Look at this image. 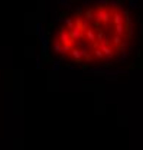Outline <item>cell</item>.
Returning a JSON list of instances; mask_svg holds the SVG:
<instances>
[{
  "label": "cell",
  "mask_w": 143,
  "mask_h": 150,
  "mask_svg": "<svg viewBox=\"0 0 143 150\" xmlns=\"http://www.w3.org/2000/svg\"><path fill=\"white\" fill-rule=\"evenodd\" d=\"M137 4H139V2H137V0H130V7L131 9H136Z\"/></svg>",
  "instance_id": "6da1fadb"
},
{
  "label": "cell",
  "mask_w": 143,
  "mask_h": 150,
  "mask_svg": "<svg viewBox=\"0 0 143 150\" xmlns=\"http://www.w3.org/2000/svg\"><path fill=\"white\" fill-rule=\"evenodd\" d=\"M52 68L55 69V71H58V69H59V62H55V63L52 65Z\"/></svg>",
  "instance_id": "277c9868"
},
{
  "label": "cell",
  "mask_w": 143,
  "mask_h": 150,
  "mask_svg": "<svg viewBox=\"0 0 143 150\" xmlns=\"http://www.w3.org/2000/svg\"><path fill=\"white\" fill-rule=\"evenodd\" d=\"M48 43H49L48 36H44V38H42V45H44V46H48Z\"/></svg>",
  "instance_id": "7a4b0ae2"
},
{
  "label": "cell",
  "mask_w": 143,
  "mask_h": 150,
  "mask_svg": "<svg viewBox=\"0 0 143 150\" xmlns=\"http://www.w3.org/2000/svg\"><path fill=\"white\" fill-rule=\"evenodd\" d=\"M61 4H64L65 7H71V4H70V2H65V0H62L61 2Z\"/></svg>",
  "instance_id": "3957f363"
}]
</instances>
